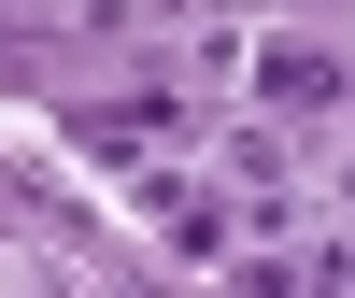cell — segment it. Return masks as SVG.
<instances>
[{
  "label": "cell",
  "mask_w": 355,
  "mask_h": 298,
  "mask_svg": "<svg viewBox=\"0 0 355 298\" xmlns=\"http://www.w3.org/2000/svg\"><path fill=\"white\" fill-rule=\"evenodd\" d=\"M242 100H256V114H284V128H341V114H355V43H341V28H313V15L256 28Z\"/></svg>",
  "instance_id": "1"
},
{
  "label": "cell",
  "mask_w": 355,
  "mask_h": 298,
  "mask_svg": "<svg viewBox=\"0 0 355 298\" xmlns=\"http://www.w3.org/2000/svg\"><path fill=\"white\" fill-rule=\"evenodd\" d=\"M284 15H313V28H341V15H355V0H284Z\"/></svg>",
  "instance_id": "2"
}]
</instances>
